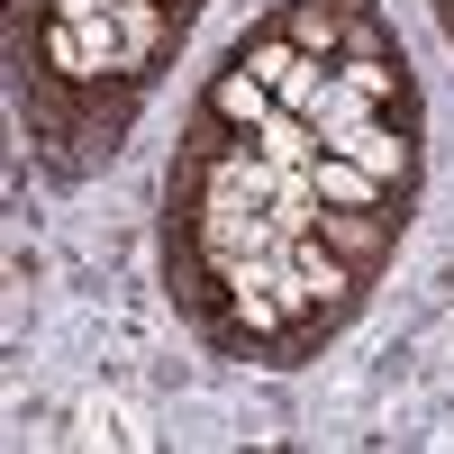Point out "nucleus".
Segmentation results:
<instances>
[{
	"label": "nucleus",
	"instance_id": "obj_1",
	"mask_svg": "<svg viewBox=\"0 0 454 454\" xmlns=\"http://www.w3.org/2000/svg\"><path fill=\"white\" fill-rule=\"evenodd\" d=\"M427 200V82L382 0H273L182 109L155 273L200 355L300 372L346 336Z\"/></svg>",
	"mask_w": 454,
	"mask_h": 454
},
{
	"label": "nucleus",
	"instance_id": "obj_3",
	"mask_svg": "<svg viewBox=\"0 0 454 454\" xmlns=\"http://www.w3.org/2000/svg\"><path fill=\"white\" fill-rule=\"evenodd\" d=\"M427 10H436V36H445V46H454V0H427Z\"/></svg>",
	"mask_w": 454,
	"mask_h": 454
},
{
	"label": "nucleus",
	"instance_id": "obj_2",
	"mask_svg": "<svg viewBox=\"0 0 454 454\" xmlns=\"http://www.w3.org/2000/svg\"><path fill=\"white\" fill-rule=\"evenodd\" d=\"M209 0H10V109L36 173L91 182L137 137Z\"/></svg>",
	"mask_w": 454,
	"mask_h": 454
}]
</instances>
